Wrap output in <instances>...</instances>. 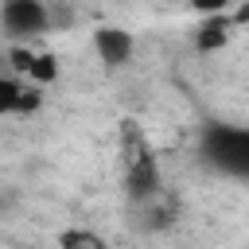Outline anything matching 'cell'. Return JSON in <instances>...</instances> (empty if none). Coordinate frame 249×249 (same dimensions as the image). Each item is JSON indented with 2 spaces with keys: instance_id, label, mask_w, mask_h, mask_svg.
Returning a JSON list of instances; mask_svg holds the SVG:
<instances>
[{
  "instance_id": "obj_11",
  "label": "cell",
  "mask_w": 249,
  "mask_h": 249,
  "mask_svg": "<svg viewBox=\"0 0 249 249\" xmlns=\"http://www.w3.org/2000/svg\"><path fill=\"white\" fill-rule=\"evenodd\" d=\"M191 4H195V8H202V12H222L230 0H191Z\"/></svg>"
},
{
  "instance_id": "obj_5",
  "label": "cell",
  "mask_w": 249,
  "mask_h": 249,
  "mask_svg": "<svg viewBox=\"0 0 249 249\" xmlns=\"http://www.w3.org/2000/svg\"><path fill=\"white\" fill-rule=\"evenodd\" d=\"M226 31H230V19L226 16H210L202 27H198V51H214V47H222L226 43Z\"/></svg>"
},
{
  "instance_id": "obj_9",
  "label": "cell",
  "mask_w": 249,
  "mask_h": 249,
  "mask_svg": "<svg viewBox=\"0 0 249 249\" xmlns=\"http://www.w3.org/2000/svg\"><path fill=\"white\" fill-rule=\"evenodd\" d=\"M16 109H23V113H27V109H39V93H35V89H19V105H16Z\"/></svg>"
},
{
  "instance_id": "obj_10",
  "label": "cell",
  "mask_w": 249,
  "mask_h": 249,
  "mask_svg": "<svg viewBox=\"0 0 249 249\" xmlns=\"http://www.w3.org/2000/svg\"><path fill=\"white\" fill-rule=\"evenodd\" d=\"M12 66L27 74V66H31V51H19V47H16V51H12Z\"/></svg>"
},
{
  "instance_id": "obj_4",
  "label": "cell",
  "mask_w": 249,
  "mask_h": 249,
  "mask_svg": "<svg viewBox=\"0 0 249 249\" xmlns=\"http://www.w3.org/2000/svg\"><path fill=\"white\" fill-rule=\"evenodd\" d=\"M93 43H97V54H101L105 66H124L128 54H132V35L121 31V27H101L93 35Z\"/></svg>"
},
{
  "instance_id": "obj_3",
  "label": "cell",
  "mask_w": 249,
  "mask_h": 249,
  "mask_svg": "<svg viewBox=\"0 0 249 249\" xmlns=\"http://www.w3.org/2000/svg\"><path fill=\"white\" fill-rule=\"evenodd\" d=\"M0 23L8 35H35L47 27V12L39 0H4L0 8Z\"/></svg>"
},
{
  "instance_id": "obj_6",
  "label": "cell",
  "mask_w": 249,
  "mask_h": 249,
  "mask_svg": "<svg viewBox=\"0 0 249 249\" xmlns=\"http://www.w3.org/2000/svg\"><path fill=\"white\" fill-rule=\"evenodd\" d=\"M58 245L62 249H109L97 233H89V230H66L62 237H58Z\"/></svg>"
},
{
  "instance_id": "obj_7",
  "label": "cell",
  "mask_w": 249,
  "mask_h": 249,
  "mask_svg": "<svg viewBox=\"0 0 249 249\" xmlns=\"http://www.w3.org/2000/svg\"><path fill=\"white\" fill-rule=\"evenodd\" d=\"M54 74H58V66H54V58H51V54H31L27 78H35V82H54Z\"/></svg>"
},
{
  "instance_id": "obj_1",
  "label": "cell",
  "mask_w": 249,
  "mask_h": 249,
  "mask_svg": "<svg viewBox=\"0 0 249 249\" xmlns=\"http://www.w3.org/2000/svg\"><path fill=\"white\" fill-rule=\"evenodd\" d=\"M121 156H124V187H128V198L132 202H144L160 191V167H156V156L140 132L136 121H124L121 124Z\"/></svg>"
},
{
  "instance_id": "obj_2",
  "label": "cell",
  "mask_w": 249,
  "mask_h": 249,
  "mask_svg": "<svg viewBox=\"0 0 249 249\" xmlns=\"http://www.w3.org/2000/svg\"><path fill=\"white\" fill-rule=\"evenodd\" d=\"M206 156L233 175H249V132L245 128H210Z\"/></svg>"
},
{
  "instance_id": "obj_8",
  "label": "cell",
  "mask_w": 249,
  "mask_h": 249,
  "mask_svg": "<svg viewBox=\"0 0 249 249\" xmlns=\"http://www.w3.org/2000/svg\"><path fill=\"white\" fill-rule=\"evenodd\" d=\"M16 105H19V86L8 82V78H0V113H12Z\"/></svg>"
}]
</instances>
